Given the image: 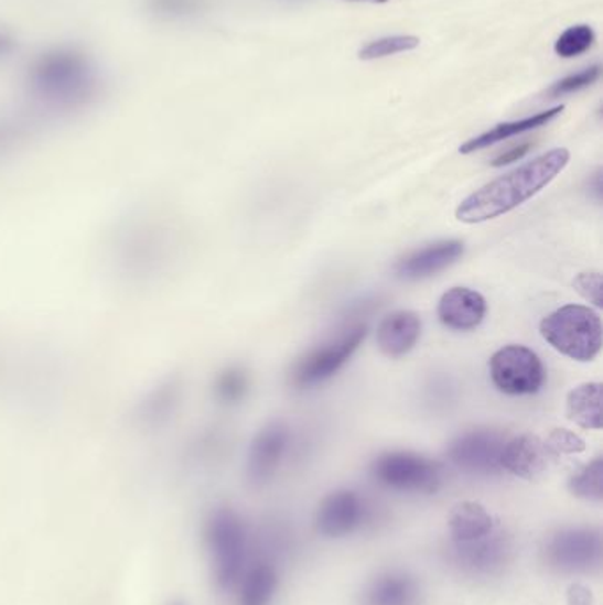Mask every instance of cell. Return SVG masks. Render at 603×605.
<instances>
[{"label": "cell", "mask_w": 603, "mask_h": 605, "mask_svg": "<svg viewBox=\"0 0 603 605\" xmlns=\"http://www.w3.org/2000/svg\"><path fill=\"white\" fill-rule=\"evenodd\" d=\"M600 557L602 538L594 529H563L547 545L550 563L563 572H585L600 563Z\"/></svg>", "instance_id": "9c48e42d"}, {"label": "cell", "mask_w": 603, "mask_h": 605, "mask_svg": "<svg viewBox=\"0 0 603 605\" xmlns=\"http://www.w3.org/2000/svg\"><path fill=\"white\" fill-rule=\"evenodd\" d=\"M563 110V105H559V107L550 108V110H546V112L535 114V116L519 119V121L497 125L496 128L485 131V133L480 134V137L467 140L464 145H461V153H476V151L491 148V145L503 142V140L512 139V137H517V134L537 130V128H541V126L549 125V122L552 121V119H556Z\"/></svg>", "instance_id": "ac0fdd59"}, {"label": "cell", "mask_w": 603, "mask_h": 605, "mask_svg": "<svg viewBox=\"0 0 603 605\" xmlns=\"http://www.w3.org/2000/svg\"><path fill=\"white\" fill-rule=\"evenodd\" d=\"M464 242L459 239L432 242L420 250L412 251L402 260H398L395 273L398 279L407 280V282L429 279L432 274L441 273L443 269L455 264L456 260L464 256Z\"/></svg>", "instance_id": "7c38bea8"}, {"label": "cell", "mask_w": 603, "mask_h": 605, "mask_svg": "<svg viewBox=\"0 0 603 605\" xmlns=\"http://www.w3.org/2000/svg\"><path fill=\"white\" fill-rule=\"evenodd\" d=\"M491 379L500 393L520 395L538 393L546 385V367L537 353L529 347L505 346L491 358Z\"/></svg>", "instance_id": "52a82bcc"}, {"label": "cell", "mask_w": 603, "mask_h": 605, "mask_svg": "<svg viewBox=\"0 0 603 605\" xmlns=\"http://www.w3.org/2000/svg\"><path fill=\"white\" fill-rule=\"evenodd\" d=\"M594 31L590 25H573L556 41V54L563 58L579 57L593 46Z\"/></svg>", "instance_id": "cb8c5ba5"}, {"label": "cell", "mask_w": 603, "mask_h": 605, "mask_svg": "<svg viewBox=\"0 0 603 605\" xmlns=\"http://www.w3.org/2000/svg\"><path fill=\"white\" fill-rule=\"evenodd\" d=\"M291 431L283 422H271L255 435L248 450L246 476L255 487L268 484L286 457Z\"/></svg>", "instance_id": "30bf717a"}, {"label": "cell", "mask_w": 603, "mask_h": 605, "mask_svg": "<svg viewBox=\"0 0 603 605\" xmlns=\"http://www.w3.org/2000/svg\"><path fill=\"white\" fill-rule=\"evenodd\" d=\"M487 537L478 538L473 542L456 543V563L480 574H491L505 565L509 554L508 540L503 534Z\"/></svg>", "instance_id": "2e32d148"}, {"label": "cell", "mask_w": 603, "mask_h": 605, "mask_svg": "<svg viewBox=\"0 0 603 605\" xmlns=\"http://www.w3.org/2000/svg\"><path fill=\"white\" fill-rule=\"evenodd\" d=\"M540 333L558 353L575 361H593L602 350V318L590 306L554 310L541 321Z\"/></svg>", "instance_id": "3957f363"}, {"label": "cell", "mask_w": 603, "mask_h": 605, "mask_svg": "<svg viewBox=\"0 0 603 605\" xmlns=\"http://www.w3.org/2000/svg\"><path fill=\"white\" fill-rule=\"evenodd\" d=\"M278 586L274 566L259 563L243 579L239 605H269Z\"/></svg>", "instance_id": "ffe728a7"}, {"label": "cell", "mask_w": 603, "mask_h": 605, "mask_svg": "<svg viewBox=\"0 0 603 605\" xmlns=\"http://www.w3.org/2000/svg\"><path fill=\"white\" fill-rule=\"evenodd\" d=\"M567 593L568 605H593V593L582 584H572Z\"/></svg>", "instance_id": "f546056e"}, {"label": "cell", "mask_w": 603, "mask_h": 605, "mask_svg": "<svg viewBox=\"0 0 603 605\" xmlns=\"http://www.w3.org/2000/svg\"><path fill=\"white\" fill-rule=\"evenodd\" d=\"M570 151L564 148L552 149L524 163L519 169L500 175L465 197L456 207V220L462 224H483L514 212L549 186L567 169Z\"/></svg>", "instance_id": "6da1fadb"}, {"label": "cell", "mask_w": 603, "mask_h": 605, "mask_svg": "<svg viewBox=\"0 0 603 605\" xmlns=\"http://www.w3.org/2000/svg\"><path fill=\"white\" fill-rule=\"evenodd\" d=\"M420 46V37L416 36H388L372 41L359 50L358 57L362 61H376V58L389 57V55L411 52Z\"/></svg>", "instance_id": "603a6c76"}, {"label": "cell", "mask_w": 603, "mask_h": 605, "mask_svg": "<svg viewBox=\"0 0 603 605\" xmlns=\"http://www.w3.org/2000/svg\"><path fill=\"white\" fill-rule=\"evenodd\" d=\"M487 315V301L470 288H453L444 292L438 305V317L453 332H471Z\"/></svg>", "instance_id": "4fadbf2b"}, {"label": "cell", "mask_w": 603, "mask_h": 605, "mask_svg": "<svg viewBox=\"0 0 603 605\" xmlns=\"http://www.w3.org/2000/svg\"><path fill=\"white\" fill-rule=\"evenodd\" d=\"M11 48H13V41L4 34H0V55L8 54Z\"/></svg>", "instance_id": "d6a6232c"}, {"label": "cell", "mask_w": 603, "mask_h": 605, "mask_svg": "<svg viewBox=\"0 0 603 605\" xmlns=\"http://www.w3.org/2000/svg\"><path fill=\"white\" fill-rule=\"evenodd\" d=\"M174 605H183V604H174Z\"/></svg>", "instance_id": "e575fe53"}, {"label": "cell", "mask_w": 603, "mask_h": 605, "mask_svg": "<svg viewBox=\"0 0 603 605\" xmlns=\"http://www.w3.org/2000/svg\"><path fill=\"white\" fill-rule=\"evenodd\" d=\"M216 395L225 403H237L245 399L250 388L248 376L239 367L227 368L216 381Z\"/></svg>", "instance_id": "d4e9b609"}, {"label": "cell", "mask_w": 603, "mask_h": 605, "mask_svg": "<svg viewBox=\"0 0 603 605\" xmlns=\"http://www.w3.org/2000/svg\"><path fill=\"white\" fill-rule=\"evenodd\" d=\"M416 596V584L402 574H388L377 579L368 592L370 605H411Z\"/></svg>", "instance_id": "44dd1931"}, {"label": "cell", "mask_w": 603, "mask_h": 605, "mask_svg": "<svg viewBox=\"0 0 603 605\" xmlns=\"http://www.w3.org/2000/svg\"><path fill=\"white\" fill-rule=\"evenodd\" d=\"M600 73H602V67H600L599 64H596V66L588 67L584 72L577 73V75H572V77H567L563 78V80L558 82V84L549 90V95L552 96V98L573 95L577 90L593 86L594 82L599 80Z\"/></svg>", "instance_id": "4316f807"}, {"label": "cell", "mask_w": 603, "mask_h": 605, "mask_svg": "<svg viewBox=\"0 0 603 605\" xmlns=\"http://www.w3.org/2000/svg\"><path fill=\"white\" fill-rule=\"evenodd\" d=\"M546 446L552 455H573V453H582L585 450V443L581 435L568 431V429H556L550 432Z\"/></svg>", "instance_id": "484cf974"}, {"label": "cell", "mask_w": 603, "mask_h": 605, "mask_svg": "<svg viewBox=\"0 0 603 605\" xmlns=\"http://www.w3.org/2000/svg\"><path fill=\"white\" fill-rule=\"evenodd\" d=\"M207 543L216 583L222 590H230L246 561V529L241 517L230 508L213 511L207 520Z\"/></svg>", "instance_id": "5b68a950"}, {"label": "cell", "mask_w": 603, "mask_h": 605, "mask_svg": "<svg viewBox=\"0 0 603 605\" xmlns=\"http://www.w3.org/2000/svg\"><path fill=\"white\" fill-rule=\"evenodd\" d=\"M529 149H531V144H529V142H526V144L517 145V148L509 149V151H506V153L497 156L496 160L492 162V165L505 166L509 165V163L519 162V160H523V158L529 153Z\"/></svg>", "instance_id": "4dcf8cb0"}, {"label": "cell", "mask_w": 603, "mask_h": 605, "mask_svg": "<svg viewBox=\"0 0 603 605\" xmlns=\"http://www.w3.org/2000/svg\"><path fill=\"white\" fill-rule=\"evenodd\" d=\"M367 517V505L354 490H336L322 499L317 511L319 533L342 538L353 533Z\"/></svg>", "instance_id": "8fae6325"}, {"label": "cell", "mask_w": 603, "mask_h": 605, "mask_svg": "<svg viewBox=\"0 0 603 605\" xmlns=\"http://www.w3.org/2000/svg\"><path fill=\"white\" fill-rule=\"evenodd\" d=\"M448 528H450L453 542H473V540L492 533L494 517L491 516L487 508L483 507L482 503H456L448 516Z\"/></svg>", "instance_id": "e0dca14e"}, {"label": "cell", "mask_w": 603, "mask_h": 605, "mask_svg": "<svg viewBox=\"0 0 603 605\" xmlns=\"http://www.w3.org/2000/svg\"><path fill=\"white\" fill-rule=\"evenodd\" d=\"M152 8L165 14H184L197 8V0H152Z\"/></svg>", "instance_id": "f1b7e54d"}, {"label": "cell", "mask_w": 603, "mask_h": 605, "mask_svg": "<svg viewBox=\"0 0 603 605\" xmlns=\"http://www.w3.org/2000/svg\"><path fill=\"white\" fill-rule=\"evenodd\" d=\"M367 324H354L336 338L310 349L292 367L291 385L298 390H306L330 381L331 377L340 372V368L349 364L354 353L367 338Z\"/></svg>", "instance_id": "277c9868"}, {"label": "cell", "mask_w": 603, "mask_h": 605, "mask_svg": "<svg viewBox=\"0 0 603 605\" xmlns=\"http://www.w3.org/2000/svg\"><path fill=\"white\" fill-rule=\"evenodd\" d=\"M573 288L585 301L593 303L596 309H602L603 282L599 271H585V273L577 274Z\"/></svg>", "instance_id": "83f0119b"}, {"label": "cell", "mask_w": 603, "mask_h": 605, "mask_svg": "<svg viewBox=\"0 0 603 605\" xmlns=\"http://www.w3.org/2000/svg\"><path fill=\"white\" fill-rule=\"evenodd\" d=\"M31 86L49 104H80L95 87V73L89 61L78 52L55 50L32 66Z\"/></svg>", "instance_id": "7a4b0ae2"}, {"label": "cell", "mask_w": 603, "mask_h": 605, "mask_svg": "<svg viewBox=\"0 0 603 605\" xmlns=\"http://www.w3.org/2000/svg\"><path fill=\"white\" fill-rule=\"evenodd\" d=\"M421 336V318L411 310H398L380 321L377 346L388 358H402L414 349Z\"/></svg>", "instance_id": "9a60e30c"}, {"label": "cell", "mask_w": 603, "mask_h": 605, "mask_svg": "<svg viewBox=\"0 0 603 605\" xmlns=\"http://www.w3.org/2000/svg\"><path fill=\"white\" fill-rule=\"evenodd\" d=\"M567 414L582 429L600 431L602 429V385L585 382L573 388L567 397Z\"/></svg>", "instance_id": "d6986e66"}, {"label": "cell", "mask_w": 603, "mask_h": 605, "mask_svg": "<svg viewBox=\"0 0 603 605\" xmlns=\"http://www.w3.org/2000/svg\"><path fill=\"white\" fill-rule=\"evenodd\" d=\"M505 435L488 429L465 432L448 446L446 457L453 466L473 475L499 473L500 453L505 449Z\"/></svg>", "instance_id": "ba28073f"}, {"label": "cell", "mask_w": 603, "mask_h": 605, "mask_svg": "<svg viewBox=\"0 0 603 605\" xmlns=\"http://www.w3.org/2000/svg\"><path fill=\"white\" fill-rule=\"evenodd\" d=\"M568 489L575 498L588 501H602L603 499V458L596 457L588 466L577 471L568 482Z\"/></svg>", "instance_id": "7402d4cb"}, {"label": "cell", "mask_w": 603, "mask_h": 605, "mask_svg": "<svg viewBox=\"0 0 603 605\" xmlns=\"http://www.w3.org/2000/svg\"><path fill=\"white\" fill-rule=\"evenodd\" d=\"M591 193H593L594 197L599 198V201H602L603 195V184H602V172H596L594 174L593 180H591L590 183Z\"/></svg>", "instance_id": "1f68e13d"}, {"label": "cell", "mask_w": 603, "mask_h": 605, "mask_svg": "<svg viewBox=\"0 0 603 605\" xmlns=\"http://www.w3.org/2000/svg\"><path fill=\"white\" fill-rule=\"evenodd\" d=\"M549 450L537 435L524 434L506 441L500 467L524 480H535L549 466Z\"/></svg>", "instance_id": "5bb4252c"}, {"label": "cell", "mask_w": 603, "mask_h": 605, "mask_svg": "<svg viewBox=\"0 0 603 605\" xmlns=\"http://www.w3.org/2000/svg\"><path fill=\"white\" fill-rule=\"evenodd\" d=\"M372 475L379 484L402 493L432 494L443 480L438 462L412 452L383 453L372 462Z\"/></svg>", "instance_id": "8992f818"}, {"label": "cell", "mask_w": 603, "mask_h": 605, "mask_svg": "<svg viewBox=\"0 0 603 605\" xmlns=\"http://www.w3.org/2000/svg\"><path fill=\"white\" fill-rule=\"evenodd\" d=\"M353 2H388V0H353Z\"/></svg>", "instance_id": "836d02e7"}]
</instances>
